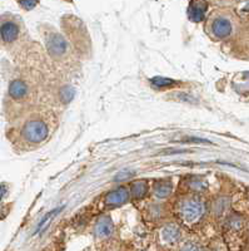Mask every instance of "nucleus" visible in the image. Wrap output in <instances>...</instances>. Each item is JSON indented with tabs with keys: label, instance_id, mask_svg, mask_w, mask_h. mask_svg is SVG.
Here are the masks:
<instances>
[{
	"label": "nucleus",
	"instance_id": "f257e3e1",
	"mask_svg": "<svg viewBox=\"0 0 249 251\" xmlns=\"http://www.w3.org/2000/svg\"><path fill=\"white\" fill-rule=\"evenodd\" d=\"M23 136L29 142H42L48 136V127L42 121H30L24 126Z\"/></svg>",
	"mask_w": 249,
	"mask_h": 251
},
{
	"label": "nucleus",
	"instance_id": "f03ea898",
	"mask_svg": "<svg viewBox=\"0 0 249 251\" xmlns=\"http://www.w3.org/2000/svg\"><path fill=\"white\" fill-rule=\"evenodd\" d=\"M204 214V205L202 201L197 199H190V200L184 201L181 207V215L184 221L187 223H194L198 221Z\"/></svg>",
	"mask_w": 249,
	"mask_h": 251
},
{
	"label": "nucleus",
	"instance_id": "7ed1b4c3",
	"mask_svg": "<svg viewBox=\"0 0 249 251\" xmlns=\"http://www.w3.org/2000/svg\"><path fill=\"white\" fill-rule=\"evenodd\" d=\"M46 46H48V49L51 54L62 55L64 54V51H66L67 49V42L62 35L51 34L50 37L48 38Z\"/></svg>",
	"mask_w": 249,
	"mask_h": 251
},
{
	"label": "nucleus",
	"instance_id": "20e7f679",
	"mask_svg": "<svg viewBox=\"0 0 249 251\" xmlns=\"http://www.w3.org/2000/svg\"><path fill=\"white\" fill-rule=\"evenodd\" d=\"M128 190L125 187H119L105 197V203L108 206L115 207V206H120L128 200Z\"/></svg>",
	"mask_w": 249,
	"mask_h": 251
},
{
	"label": "nucleus",
	"instance_id": "39448f33",
	"mask_svg": "<svg viewBox=\"0 0 249 251\" xmlns=\"http://www.w3.org/2000/svg\"><path fill=\"white\" fill-rule=\"evenodd\" d=\"M212 30L214 35L218 38H226L232 33V24L229 20L224 19V18H218L213 22Z\"/></svg>",
	"mask_w": 249,
	"mask_h": 251
},
{
	"label": "nucleus",
	"instance_id": "423d86ee",
	"mask_svg": "<svg viewBox=\"0 0 249 251\" xmlns=\"http://www.w3.org/2000/svg\"><path fill=\"white\" fill-rule=\"evenodd\" d=\"M18 35H19V28H18L15 23L6 22V23H4L3 25L0 26V37L6 43L14 42L18 38Z\"/></svg>",
	"mask_w": 249,
	"mask_h": 251
},
{
	"label": "nucleus",
	"instance_id": "0eeeda50",
	"mask_svg": "<svg viewBox=\"0 0 249 251\" xmlns=\"http://www.w3.org/2000/svg\"><path fill=\"white\" fill-rule=\"evenodd\" d=\"M205 10H207V5L204 3H201V1L192 3L189 9H188V14H189L190 20H193V22H201L204 18Z\"/></svg>",
	"mask_w": 249,
	"mask_h": 251
},
{
	"label": "nucleus",
	"instance_id": "6e6552de",
	"mask_svg": "<svg viewBox=\"0 0 249 251\" xmlns=\"http://www.w3.org/2000/svg\"><path fill=\"white\" fill-rule=\"evenodd\" d=\"M113 231V223L109 217H103L95 226V234L100 237H107Z\"/></svg>",
	"mask_w": 249,
	"mask_h": 251
},
{
	"label": "nucleus",
	"instance_id": "1a4fd4ad",
	"mask_svg": "<svg viewBox=\"0 0 249 251\" xmlns=\"http://www.w3.org/2000/svg\"><path fill=\"white\" fill-rule=\"evenodd\" d=\"M26 84L22 80H14V82L10 83V87H9V93L15 100H19V98H23L26 94Z\"/></svg>",
	"mask_w": 249,
	"mask_h": 251
},
{
	"label": "nucleus",
	"instance_id": "9d476101",
	"mask_svg": "<svg viewBox=\"0 0 249 251\" xmlns=\"http://www.w3.org/2000/svg\"><path fill=\"white\" fill-rule=\"evenodd\" d=\"M179 228L176 227V226H167V227L161 231V237H163V240L164 241H167V243L169 244H173L176 243V241H178L179 240Z\"/></svg>",
	"mask_w": 249,
	"mask_h": 251
},
{
	"label": "nucleus",
	"instance_id": "9b49d317",
	"mask_svg": "<svg viewBox=\"0 0 249 251\" xmlns=\"http://www.w3.org/2000/svg\"><path fill=\"white\" fill-rule=\"evenodd\" d=\"M148 191V186L144 181H138V182L133 183L132 186V195H133L136 199H142Z\"/></svg>",
	"mask_w": 249,
	"mask_h": 251
},
{
	"label": "nucleus",
	"instance_id": "f8f14e48",
	"mask_svg": "<svg viewBox=\"0 0 249 251\" xmlns=\"http://www.w3.org/2000/svg\"><path fill=\"white\" fill-rule=\"evenodd\" d=\"M154 192L157 196L161 197V199L169 196V194L172 192V185L169 182H159L158 185H156Z\"/></svg>",
	"mask_w": 249,
	"mask_h": 251
},
{
	"label": "nucleus",
	"instance_id": "ddd939ff",
	"mask_svg": "<svg viewBox=\"0 0 249 251\" xmlns=\"http://www.w3.org/2000/svg\"><path fill=\"white\" fill-rule=\"evenodd\" d=\"M62 208H63V207H59V208H57V210H53V211L49 212V214L46 215V216L42 220V223L39 224V226H38L37 232H42L43 230H44V228H45L46 226L49 225V221H50V220H53V217L55 216V215H57L58 212H59L60 210H62Z\"/></svg>",
	"mask_w": 249,
	"mask_h": 251
},
{
	"label": "nucleus",
	"instance_id": "4468645a",
	"mask_svg": "<svg viewBox=\"0 0 249 251\" xmlns=\"http://www.w3.org/2000/svg\"><path fill=\"white\" fill-rule=\"evenodd\" d=\"M154 86L157 87H169V86H174L176 84V80L170 79V78H164V77H157L152 79Z\"/></svg>",
	"mask_w": 249,
	"mask_h": 251
},
{
	"label": "nucleus",
	"instance_id": "2eb2a0df",
	"mask_svg": "<svg viewBox=\"0 0 249 251\" xmlns=\"http://www.w3.org/2000/svg\"><path fill=\"white\" fill-rule=\"evenodd\" d=\"M74 97V89L70 87H64V88L60 91V100L64 103H68L73 100Z\"/></svg>",
	"mask_w": 249,
	"mask_h": 251
},
{
	"label": "nucleus",
	"instance_id": "dca6fc26",
	"mask_svg": "<svg viewBox=\"0 0 249 251\" xmlns=\"http://www.w3.org/2000/svg\"><path fill=\"white\" fill-rule=\"evenodd\" d=\"M19 4L22 5V8L25 9V10H31L34 9L38 4V0H18Z\"/></svg>",
	"mask_w": 249,
	"mask_h": 251
},
{
	"label": "nucleus",
	"instance_id": "f3484780",
	"mask_svg": "<svg viewBox=\"0 0 249 251\" xmlns=\"http://www.w3.org/2000/svg\"><path fill=\"white\" fill-rule=\"evenodd\" d=\"M190 186H192L194 190H197V191H202V190L205 188V183H204L203 181H199V180H192Z\"/></svg>",
	"mask_w": 249,
	"mask_h": 251
},
{
	"label": "nucleus",
	"instance_id": "a211bd4d",
	"mask_svg": "<svg viewBox=\"0 0 249 251\" xmlns=\"http://www.w3.org/2000/svg\"><path fill=\"white\" fill-rule=\"evenodd\" d=\"M5 192H6L5 186L0 185V201H1V199H3V197H4V195H5Z\"/></svg>",
	"mask_w": 249,
	"mask_h": 251
},
{
	"label": "nucleus",
	"instance_id": "6ab92c4d",
	"mask_svg": "<svg viewBox=\"0 0 249 251\" xmlns=\"http://www.w3.org/2000/svg\"><path fill=\"white\" fill-rule=\"evenodd\" d=\"M68 1H71V0H68Z\"/></svg>",
	"mask_w": 249,
	"mask_h": 251
}]
</instances>
